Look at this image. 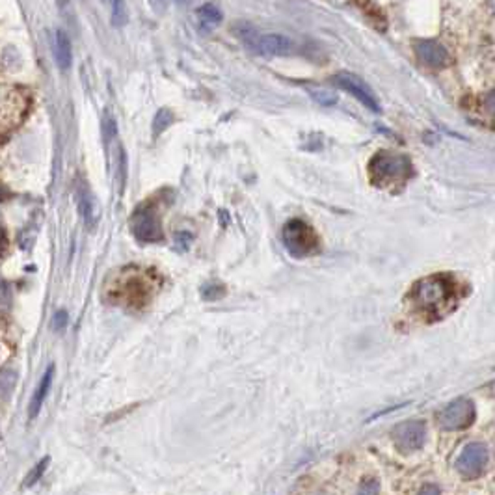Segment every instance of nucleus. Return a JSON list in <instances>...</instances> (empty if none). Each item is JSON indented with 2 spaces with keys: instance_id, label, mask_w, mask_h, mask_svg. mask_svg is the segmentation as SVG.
<instances>
[{
  "instance_id": "1",
  "label": "nucleus",
  "mask_w": 495,
  "mask_h": 495,
  "mask_svg": "<svg viewBox=\"0 0 495 495\" xmlns=\"http://www.w3.org/2000/svg\"><path fill=\"white\" fill-rule=\"evenodd\" d=\"M162 287V276L157 268L140 265H127L119 268L104 287L108 304L118 305L127 311H142L151 304Z\"/></svg>"
},
{
  "instance_id": "15",
  "label": "nucleus",
  "mask_w": 495,
  "mask_h": 495,
  "mask_svg": "<svg viewBox=\"0 0 495 495\" xmlns=\"http://www.w3.org/2000/svg\"><path fill=\"white\" fill-rule=\"evenodd\" d=\"M54 371H56V369H54V365H49V367H47V371H45L43 376H41L40 384H38V388H36L34 395H32V398H30V404H28V417L30 419H36V417L40 415L41 408H43V402L47 401L50 388H53Z\"/></svg>"
},
{
  "instance_id": "5",
  "label": "nucleus",
  "mask_w": 495,
  "mask_h": 495,
  "mask_svg": "<svg viewBox=\"0 0 495 495\" xmlns=\"http://www.w3.org/2000/svg\"><path fill=\"white\" fill-rule=\"evenodd\" d=\"M281 242L296 259H305L320 251L319 233L309 226L308 222L300 220V218H293L285 224L281 229Z\"/></svg>"
},
{
  "instance_id": "14",
  "label": "nucleus",
  "mask_w": 495,
  "mask_h": 495,
  "mask_svg": "<svg viewBox=\"0 0 495 495\" xmlns=\"http://www.w3.org/2000/svg\"><path fill=\"white\" fill-rule=\"evenodd\" d=\"M53 54L58 69L69 71V67L73 64V47H71V40H69L67 32L64 28L54 30Z\"/></svg>"
},
{
  "instance_id": "17",
  "label": "nucleus",
  "mask_w": 495,
  "mask_h": 495,
  "mask_svg": "<svg viewBox=\"0 0 495 495\" xmlns=\"http://www.w3.org/2000/svg\"><path fill=\"white\" fill-rule=\"evenodd\" d=\"M308 94L311 95L315 103H319L320 107H334L337 103V95L335 92H332L330 88H324V86H317V84H311L308 86Z\"/></svg>"
},
{
  "instance_id": "10",
  "label": "nucleus",
  "mask_w": 495,
  "mask_h": 495,
  "mask_svg": "<svg viewBox=\"0 0 495 495\" xmlns=\"http://www.w3.org/2000/svg\"><path fill=\"white\" fill-rule=\"evenodd\" d=\"M330 82L334 84V86H337V88L344 89V92L352 95L354 99H358L359 103H361L363 107H367L369 110H373V112L376 114L382 110L380 103H378V97L374 95L371 86H369L365 80L359 79V77H356V75L343 71V73L334 75V77L330 79Z\"/></svg>"
},
{
  "instance_id": "25",
  "label": "nucleus",
  "mask_w": 495,
  "mask_h": 495,
  "mask_svg": "<svg viewBox=\"0 0 495 495\" xmlns=\"http://www.w3.org/2000/svg\"><path fill=\"white\" fill-rule=\"evenodd\" d=\"M15 388V373L10 371H4L2 374V395H4V401L8 398V393Z\"/></svg>"
},
{
  "instance_id": "7",
  "label": "nucleus",
  "mask_w": 495,
  "mask_h": 495,
  "mask_svg": "<svg viewBox=\"0 0 495 495\" xmlns=\"http://www.w3.org/2000/svg\"><path fill=\"white\" fill-rule=\"evenodd\" d=\"M131 231L140 242L146 244H155V242L164 241V229H162V220L158 216L157 209L149 203L140 205L131 216Z\"/></svg>"
},
{
  "instance_id": "11",
  "label": "nucleus",
  "mask_w": 495,
  "mask_h": 495,
  "mask_svg": "<svg viewBox=\"0 0 495 495\" xmlns=\"http://www.w3.org/2000/svg\"><path fill=\"white\" fill-rule=\"evenodd\" d=\"M391 437L398 451L415 452L425 445L427 440V425L423 421L398 423L391 430Z\"/></svg>"
},
{
  "instance_id": "2",
  "label": "nucleus",
  "mask_w": 495,
  "mask_h": 495,
  "mask_svg": "<svg viewBox=\"0 0 495 495\" xmlns=\"http://www.w3.org/2000/svg\"><path fill=\"white\" fill-rule=\"evenodd\" d=\"M410 298H412L415 309H419L421 313H425L430 319H440L445 313H449L455 305V283L447 280L445 276L425 278L413 285Z\"/></svg>"
},
{
  "instance_id": "27",
  "label": "nucleus",
  "mask_w": 495,
  "mask_h": 495,
  "mask_svg": "<svg viewBox=\"0 0 495 495\" xmlns=\"http://www.w3.org/2000/svg\"><path fill=\"white\" fill-rule=\"evenodd\" d=\"M484 107H486V110H488V112L495 114V89H494V92H490V94H488V95H486Z\"/></svg>"
},
{
  "instance_id": "20",
  "label": "nucleus",
  "mask_w": 495,
  "mask_h": 495,
  "mask_svg": "<svg viewBox=\"0 0 495 495\" xmlns=\"http://www.w3.org/2000/svg\"><path fill=\"white\" fill-rule=\"evenodd\" d=\"M175 121V116H173L172 110H168V108H162V110H158L157 116H155V119H153V133L155 134H161L164 133L172 123Z\"/></svg>"
},
{
  "instance_id": "21",
  "label": "nucleus",
  "mask_w": 495,
  "mask_h": 495,
  "mask_svg": "<svg viewBox=\"0 0 495 495\" xmlns=\"http://www.w3.org/2000/svg\"><path fill=\"white\" fill-rule=\"evenodd\" d=\"M224 295H226V287L218 283V281H209V283L201 287V296H203V300H209V302L224 298Z\"/></svg>"
},
{
  "instance_id": "3",
  "label": "nucleus",
  "mask_w": 495,
  "mask_h": 495,
  "mask_svg": "<svg viewBox=\"0 0 495 495\" xmlns=\"http://www.w3.org/2000/svg\"><path fill=\"white\" fill-rule=\"evenodd\" d=\"M233 34L246 49L257 56H290L298 53V43L283 34H261L254 25L241 21L233 25Z\"/></svg>"
},
{
  "instance_id": "8",
  "label": "nucleus",
  "mask_w": 495,
  "mask_h": 495,
  "mask_svg": "<svg viewBox=\"0 0 495 495\" xmlns=\"http://www.w3.org/2000/svg\"><path fill=\"white\" fill-rule=\"evenodd\" d=\"M475 421V404L469 398H456L437 412V423L443 430H464Z\"/></svg>"
},
{
  "instance_id": "9",
  "label": "nucleus",
  "mask_w": 495,
  "mask_h": 495,
  "mask_svg": "<svg viewBox=\"0 0 495 495\" xmlns=\"http://www.w3.org/2000/svg\"><path fill=\"white\" fill-rule=\"evenodd\" d=\"M490 462V451L484 443H469L464 447V451L460 452L458 460H456V471L460 473V477L473 481L477 477H481L484 469L488 467Z\"/></svg>"
},
{
  "instance_id": "28",
  "label": "nucleus",
  "mask_w": 495,
  "mask_h": 495,
  "mask_svg": "<svg viewBox=\"0 0 495 495\" xmlns=\"http://www.w3.org/2000/svg\"><path fill=\"white\" fill-rule=\"evenodd\" d=\"M491 8H494V11H495V2H494V4H491Z\"/></svg>"
},
{
  "instance_id": "26",
  "label": "nucleus",
  "mask_w": 495,
  "mask_h": 495,
  "mask_svg": "<svg viewBox=\"0 0 495 495\" xmlns=\"http://www.w3.org/2000/svg\"><path fill=\"white\" fill-rule=\"evenodd\" d=\"M417 495H442V490H440V486L428 482V484H423L419 488V494Z\"/></svg>"
},
{
  "instance_id": "23",
  "label": "nucleus",
  "mask_w": 495,
  "mask_h": 495,
  "mask_svg": "<svg viewBox=\"0 0 495 495\" xmlns=\"http://www.w3.org/2000/svg\"><path fill=\"white\" fill-rule=\"evenodd\" d=\"M118 134V123H116V119L110 116V114H104L103 118V136H104V143H110V140H112L114 136Z\"/></svg>"
},
{
  "instance_id": "12",
  "label": "nucleus",
  "mask_w": 495,
  "mask_h": 495,
  "mask_svg": "<svg viewBox=\"0 0 495 495\" xmlns=\"http://www.w3.org/2000/svg\"><path fill=\"white\" fill-rule=\"evenodd\" d=\"M413 50H415L417 58L421 60L425 65H428V67L442 69L451 64V54H449V50H447L442 43H437V41H415Z\"/></svg>"
},
{
  "instance_id": "6",
  "label": "nucleus",
  "mask_w": 495,
  "mask_h": 495,
  "mask_svg": "<svg viewBox=\"0 0 495 495\" xmlns=\"http://www.w3.org/2000/svg\"><path fill=\"white\" fill-rule=\"evenodd\" d=\"M30 108H32V94L25 86H15L4 95L2 123H0V131H2V140L4 142L6 138L13 134L25 123V119L28 118Z\"/></svg>"
},
{
  "instance_id": "24",
  "label": "nucleus",
  "mask_w": 495,
  "mask_h": 495,
  "mask_svg": "<svg viewBox=\"0 0 495 495\" xmlns=\"http://www.w3.org/2000/svg\"><path fill=\"white\" fill-rule=\"evenodd\" d=\"M67 322H69V315L65 309H60V311H56V313H54L53 326L56 332H64L65 326H67Z\"/></svg>"
},
{
  "instance_id": "22",
  "label": "nucleus",
  "mask_w": 495,
  "mask_h": 495,
  "mask_svg": "<svg viewBox=\"0 0 495 495\" xmlns=\"http://www.w3.org/2000/svg\"><path fill=\"white\" fill-rule=\"evenodd\" d=\"M380 494V482L374 477H365L358 486V495H378Z\"/></svg>"
},
{
  "instance_id": "13",
  "label": "nucleus",
  "mask_w": 495,
  "mask_h": 495,
  "mask_svg": "<svg viewBox=\"0 0 495 495\" xmlns=\"http://www.w3.org/2000/svg\"><path fill=\"white\" fill-rule=\"evenodd\" d=\"M75 197H77L79 212L80 216H82L86 227H89V229L95 227V224H97L99 220V205L95 196L92 194V190H89L88 183H84L82 179L77 181V185H75Z\"/></svg>"
},
{
  "instance_id": "18",
  "label": "nucleus",
  "mask_w": 495,
  "mask_h": 495,
  "mask_svg": "<svg viewBox=\"0 0 495 495\" xmlns=\"http://www.w3.org/2000/svg\"><path fill=\"white\" fill-rule=\"evenodd\" d=\"M49 464H50V456H45V458H41V460L38 462V464H36V466L32 467L28 473H26L25 481H23V488H32V486L38 484V482L43 479L45 471H47Z\"/></svg>"
},
{
  "instance_id": "16",
  "label": "nucleus",
  "mask_w": 495,
  "mask_h": 495,
  "mask_svg": "<svg viewBox=\"0 0 495 495\" xmlns=\"http://www.w3.org/2000/svg\"><path fill=\"white\" fill-rule=\"evenodd\" d=\"M196 21L201 32H212L222 25L224 13L214 2H207V4H201L196 10Z\"/></svg>"
},
{
  "instance_id": "4",
  "label": "nucleus",
  "mask_w": 495,
  "mask_h": 495,
  "mask_svg": "<svg viewBox=\"0 0 495 495\" xmlns=\"http://www.w3.org/2000/svg\"><path fill=\"white\" fill-rule=\"evenodd\" d=\"M412 175V161L402 153L378 151L369 162V177L380 188H397Z\"/></svg>"
},
{
  "instance_id": "19",
  "label": "nucleus",
  "mask_w": 495,
  "mask_h": 495,
  "mask_svg": "<svg viewBox=\"0 0 495 495\" xmlns=\"http://www.w3.org/2000/svg\"><path fill=\"white\" fill-rule=\"evenodd\" d=\"M110 10H112V15H110V21H112V26L116 28H121L129 23V11H127V4L121 2V0H116V2H110Z\"/></svg>"
}]
</instances>
